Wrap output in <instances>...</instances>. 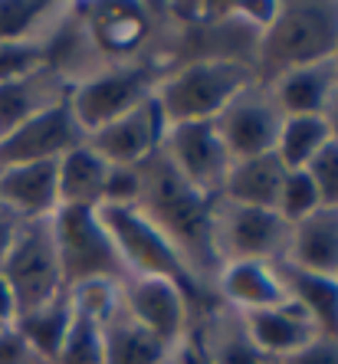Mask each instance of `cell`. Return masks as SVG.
I'll return each instance as SVG.
<instances>
[{"instance_id":"obj_19","label":"cell","mask_w":338,"mask_h":364,"mask_svg":"<svg viewBox=\"0 0 338 364\" xmlns=\"http://www.w3.org/2000/svg\"><path fill=\"white\" fill-rule=\"evenodd\" d=\"M286 263L305 272L338 276V210L319 207L292 227Z\"/></svg>"},{"instance_id":"obj_21","label":"cell","mask_w":338,"mask_h":364,"mask_svg":"<svg viewBox=\"0 0 338 364\" xmlns=\"http://www.w3.org/2000/svg\"><path fill=\"white\" fill-rule=\"evenodd\" d=\"M73 322H76V305H73V292L63 289L60 296H53L50 302L36 305L30 312H20L14 318V328L17 335L33 348L43 361L56 364L66 348V338L73 331Z\"/></svg>"},{"instance_id":"obj_13","label":"cell","mask_w":338,"mask_h":364,"mask_svg":"<svg viewBox=\"0 0 338 364\" xmlns=\"http://www.w3.org/2000/svg\"><path fill=\"white\" fill-rule=\"evenodd\" d=\"M119 305L168 348H174L184 338L187 318H191V299L171 279L128 276L119 286Z\"/></svg>"},{"instance_id":"obj_15","label":"cell","mask_w":338,"mask_h":364,"mask_svg":"<svg viewBox=\"0 0 338 364\" xmlns=\"http://www.w3.org/2000/svg\"><path fill=\"white\" fill-rule=\"evenodd\" d=\"M0 207L17 220H50L60 210L56 161H30L0 168Z\"/></svg>"},{"instance_id":"obj_37","label":"cell","mask_w":338,"mask_h":364,"mask_svg":"<svg viewBox=\"0 0 338 364\" xmlns=\"http://www.w3.org/2000/svg\"><path fill=\"white\" fill-rule=\"evenodd\" d=\"M322 119H325V128H329V138L338 144V89L329 95L325 109H322Z\"/></svg>"},{"instance_id":"obj_8","label":"cell","mask_w":338,"mask_h":364,"mask_svg":"<svg viewBox=\"0 0 338 364\" xmlns=\"http://www.w3.org/2000/svg\"><path fill=\"white\" fill-rule=\"evenodd\" d=\"M0 272L14 289L17 315L60 296L66 286H63V269L60 256H56V243H53L50 220H30L20 227Z\"/></svg>"},{"instance_id":"obj_27","label":"cell","mask_w":338,"mask_h":364,"mask_svg":"<svg viewBox=\"0 0 338 364\" xmlns=\"http://www.w3.org/2000/svg\"><path fill=\"white\" fill-rule=\"evenodd\" d=\"M56 10L63 7L43 0H0V43L50 40Z\"/></svg>"},{"instance_id":"obj_2","label":"cell","mask_w":338,"mask_h":364,"mask_svg":"<svg viewBox=\"0 0 338 364\" xmlns=\"http://www.w3.org/2000/svg\"><path fill=\"white\" fill-rule=\"evenodd\" d=\"M338 53V4L329 0H292L279 4L276 20L256 36L253 69L256 79L286 73L296 66L332 60Z\"/></svg>"},{"instance_id":"obj_24","label":"cell","mask_w":338,"mask_h":364,"mask_svg":"<svg viewBox=\"0 0 338 364\" xmlns=\"http://www.w3.org/2000/svg\"><path fill=\"white\" fill-rule=\"evenodd\" d=\"M109 164L89 144H79L56 161V191H60V207H85L99 210L102 187H105Z\"/></svg>"},{"instance_id":"obj_14","label":"cell","mask_w":338,"mask_h":364,"mask_svg":"<svg viewBox=\"0 0 338 364\" xmlns=\"http://www.w3.org/2000/svg\"><path fill=\"white\" fill-rule=\"evenodd\" d=\"M213 296L220 299V305H227V312L250 315L286 302V289L273 263L230 259V263H220L213 276Z\"/></svg>"},{"instance_id":"obj_3","label":"cell","mask_w":338,"mask_h":364,"mask_svg":"<svg viewBox=\"0 0 338 364\" xmlns=\"http://www.w3.org/2000/svg\"><path fill=\"white\" fill-rule=\"evenodd\" d=\"M250 82H256L253 63L237 56H197L161 76L154 85V102L168 125L213 122Z\"/></svg>"},{"instance_id":"obj_17","label":"cell","mask_w":338,"mask_h":364,"mask_svg":"<svg viewBox=\"0 0 338 364\" xmlns=\"http://www.w3.org/2000/svg\"><path fill=\"white\" fill-rule=\"evenodd\" d=\"M66 92H69L66 73L53 66H43L23 79H14V82H4L0 85V138L10 135L23 122H30L33 115H40L43 109H50L60 99H66Z\"/></svg>"},{"instance_id":"obj_33","label":"cell","mask_w":338,"mask_h":364,"mask_svg":"<svg viewBox=\"0 0 338 364\" xmlns=\"http://www.w3.org/2000/svg\"><path fill=\"white\" fill-rule=\"evenodd\" d=\"M0 364H50V361H43L33 348L17 335V328L7 325L0 331Z\"/></svg>"},{"instance_id":"obj_26","label":"cell","mask_w":338,"mask_h":364,"mask_svg":"<svg viewBox=\"0 0 338 364\" xmlns=\"http://www.w3.org/2000/svg\"><path fill=\"white\" fill-rule=\"evenodd\" d=\"M102 17H93V40L102 53L112 56H128L138 50V43L148 33V17H142V7H99Z\"/></svg>"},{"instance_id":"obj_5","label":"cell","mask_w":338,"mask_h":364,"mask_svg":"<svg viewBox=\"0 0 338 364\" xmlns=\"http://www.w3.org/2000/svg\"><path fill=\"white\" fill-rule=\"evenodd\" d=\"M50 230H53V243H56L63 286L66 289L85 286V282L122 286L128 279V269L122 263L115 243H112L105 223H102L99 210L60 207L50 217Z\"/></svg>"},{"instance_id":"obj_34","label":"cell","mask_w":338,"mask_h":364,"mask_svg":"<svg viewBox=\"0 0 338 364\" xmlns=\"http://www.w3.org/2000/svg\"><path fill=\"white\" fill-rule=\"evenodd\" d=\"M276 364H338V338H312L305 348H299L296 355L282 358Z\"/></svg>"},{"instance_id":"obj_18","label":"cell","mask_w":338,"mask_h":364,"mask_svg":"<svg viewBox=\"0 0 338 364\" xmlns=\"http://www.w3.org/2000/svg\"><path fill=\"white\" fill-rule=\"evenodd\" d=\"M266 85H270L282 115H322L329 95L338 89L335 56L322 63H309V66L286 69V73L266 79Z\"/></svg>"},{"instance_id":"obj_31","label":"cell","mask_w":338,"mask_h":364,"mask_svg":"<svg viewBox=\"0 0 338 364\" xmlns=\"http://www.w3.org/2000/svg\"><path fill=\"white\" fill-rule=\"evenodd\" d=\"M142 194H144L142 168H119V164H109L105 187H102V207H138V203H142Z\"/></svg>"},{"instance_id":"obj_39","label":"cell","mask_w":338,"mask_h":364,"mask_svg":"<svg viewBox=\"0 0 338 364\" xmlns=\"http://www.w3.org/2000/svg\"><path fill=\"white\" fill-rule=\"evenodd\" d=\"M4 328H7V325H0V331H4Z\"/></svg>"},{"instance_id":"obj_11","label":"cell","mask_w":338,"mask_h":364,"mask_svg":"<svg viewBox=\"0 0 338 364\" xmlns=\"http://www.w3.org/2000/svg\"><path fill=\"white\" fill-rule=\"evenodd\" d=\"M168 122L161 115L158 102L144 99L132 112H125L122 119L109 122V125L95 128L93 135L85 138V144L99 154L105 164H119V168H142L161 151Z\"/></svg>"},{"instance_id":"obj_7","label":"cell","mask_w":338,"mask_h":364,"mask_svg":"<svg viewBox=\"0 0 338 364\" xmlns=\"http://www.w3.org/2000/svg\"><path fill=\"white\" fill-rule=\"evenodd\" d=\"M289 227L270 207H240L217 197L213 207V243L220 263L230 259H253V263H286Z\"/></svg>"},{"instance_id":"obj_1","label":"cell","mask_w":338,"mask_h":364,"mask_svg":"<svg viewBox=\"0 0 338 364\" xmlns=\"http://www.w3.org/2000/svg\"><path fill=\"white\" fill-rule=\"evenodd\" d=\"M144 194L138 210L174 243L187 269L213 292V276L220 269L217 243H213V207L217 197H207L171 171V164L154 154L142 164Z\"/></svg>"},{"instance_id":"obj_16","label":"cell","mask_w":338,"mask_h":364,"mask_svg":"<svg viewBox=\"0 0 338 364\" xmlns=\"http://www.w3.org/2000/svg\"><path fill=\"white\" fill-rule=\"evenodd\" d=\"M240 325H243L250 345H253L270 364L296 355L299 348H305L312 338H319L315 325L309 322L302 309L292 305L289 299L273 305V309H260V312L240 315Z\"/></svg>"},{"instance_id":"obj_12","label":"cell","mask_w":338,"mask_h":364,"mask_svg":"<svg viewBox=\"0 0 338 364\" xmlns=\"http://www.w3.org/2000/svg\"><path fill=\"white\" fill-rule=\"evenodd\" d=\"M85 144V132L79 128L69 102L60 99L56 105L43 109L30 122L14 128L0 138V168L30 161H60L66 151Z\"/></svg>"},{"instance_id":"obj_25","label":"cell","mask_w":338,"mask_h":364,"mask_svg":"<svg viewBox=\"0 0 338 364\" xmlns=\"http://www.w3.org/2000/svg\"><path fill=\"white\" fill-rule=\"evenodd\" d=\"M329 141L332 138L322 115H282L273 154L286 171H305Z\"/></svg>"},{"instance_id":"obj_9","label":"cell","mask_w":338,"mask_h":364,"mask_svg":"<svg viewBox=\"0 0 338 364\" xmlns=\"http://www.w3.org/2000/svg\"><path fill=\"white\" fill-rule=\"evenodd\" d=\"M158 154L171 164V171L184 184H191L207 197H220V184L227 178L230 161H233L213 122L168 125Z\"/></svg>"},{"instance_id":"obj_36","label":"cell","mask_w":338,"mask_h":364,"mask_svg":"<svg viewBox=\"0 0 338 364\" xmlns=\"http://www.w3.org/2000/svg\"><path fill=\"white\" fill-rule=\"evenodd\" d=\"M14 318H17V299H14V289L0 272V325H14Z\"/></svg>"},{"instance_id":"obj_38","label":"cell","mask_w":338,"mask_h":364,"mask_svg":"<svg viewBox=\"0 0 338 364\" xmlns=\"http://www.w3.org/2000/svg\"><path fill=\"white\" fill-rule=\"evenodd\" d=\"M335 73H338V53H335Z\"/></svg>"},{"instance_id":"obj_29","label":"cell","mask_w":338,"mask_h":364,"mask_svg":"<svg viewBox=\"0 0 338 364\" xmlns=\"http://www.w3.org/2000/svg\"><path fill=\"white\" fill-rule=\"evenodd\" d=\"M50 66V40L0 43V85Z\"/></svg>"},{"instance_id":"obj_28","label":"cell","mask_w":338,"mask_h":364,"mask_svg":"<svg viewBox=\"0 0 338 364\" xmlns=\"http://www.w3.org/2000/svg\"><path fill=\"white\" fill-rule=\"evenodd\" d=\"M322 207L319 200V191H315L309 171H286L282 178V187H279V197H276V213L289 227H296L299 220H305L309 213H315Z\"/></svg>"},{"instance_id":"obj_6","label":"cell","mask_w":338,"mask_h":364,"mask_svg":"<svg viewBox=\"0 0 338 364\" xmlns=\"http://www.w3.org/2000/svg\"><path fill=\"white\" fill-rule=\"evenodd\" d=\"M161 76H164V69H158L154 63H119V66H109L102 73L69 82L66 102L76 115L79 128L89 138L95 128L122 119L144 99H152Z\"/></svg>"},{"instance_id":"obj_23","label":"cell","mask_w":338,"mask_h":364,"mask_svg":"<svg viewBox=\"0 0 338 364\" xmlns=\"http://www.w3.org/2000/svg\"><path fill=\"white\" fill-rule=\"evenodd\" d=\"M99 338L102 364H164V358L174 351L148 328H142L122 305L99 325Z\"/></svg>"},{"instance_id":"obj_30","label":"cell","mask_w":338,"mask_h":364,"mask_svg":"<svg viewBox=\"0 0 338 364\" xmlns=\"http://www.w3.org/2000/svg\"><path fill=\"white\" fill-rule=\"evenodd\" d=\"M233 325H237L233 331L220 328V335H213V341L207 345V364H270L250 345L243 325H240V315Z\"/></svg>"},{"instance_id":"obj_10","label":"cell","mask_w":338,"mask_h":364,"mask_svg":"<svg viewBox=\"0 0 338 364\" xmlns=\"http://www.w3.org/2000/svg\"><path fill=\"white\" fill-rule=\"evenodd\" d=\"M213 125H217L233 161L237 158H256V154L273 151L279 125H282V112L273 99L270 85L256 79L227 102V109L213 119Z\"/></svg>"},{"instance_id":"obj_32","label":"cell","mask_w":338,"mask_h":364,"mask_svg":"<svg viewBox=\"0 0 338 364\" xmlns=\"http://www.w3.org/2000/svg\"><path fill=\"white\" fill-rule=\"evenodd\" d=\"M309 178H312L315 191H319L322 207H332L338 210V144L329 141L309 164Z\"/></svg>"},{"instance_id":"obj_4","label":"cell","mask_w":338,"mask_h":364,"mask_svg":"<svg viewBox=\"0 0 338 364\" xmlns=\"http://www.w3.org/2000/svg\"><path fill=\"white\" fill-rule=\"evenodd\" d=\"M99 217H102V223H105V230H109L115 250H119L128 276L171 279L174 286L184 289V296L191 299V305H194L197 299L204 302L207 296H213L211 289L187 269V263L181 259L178 250H174V243H171L138 207H102Z\"/></svg>"},{"instance_id":"obj_20","label":"cell","mask_w":338,"mask_h":364,"mask_svg":"<svg viewBox=\"0 0 338 364\" xmlns=\"http://www.w3.org/2000/svg\"><path fill=\"white\" fill-rule=\"evenodd\" d=\"M276 269L289 302L302 309L322 338H338V276L305 272L289 263H279Z\"/></svg>"},{"instance_id":"obj_22","label":"cell","mask_w":338,"mask_h":364,"mask_svg":"<svg viewBox=\"0 0 338 364\" xmlns=\"http://www.w3.org/2000/svg\"><path fill=\"white\" fill-rule=\"evenodd\" d=\"M282 178H286V168L279 164V158L273 151L256 154V158H237V161H230L227 178L220 184V200L276 210Z\"/></svg>"},{"instance_id":"obj_35","label":"cell","mask_w":338,"mask_h":364,"mask_svg":"<svg viewBox=\"0 0 338 364\" xmlns=\"http://www.w3.org/2000/svg\"><path fill=\"white\" fill-rule=\"evenodd\" d=\"M20 227H23V220H17L14 213H7L4 207H0V266H4V259H7L10 246H14V240H17Z\"/></svg>"}]
</instances>
